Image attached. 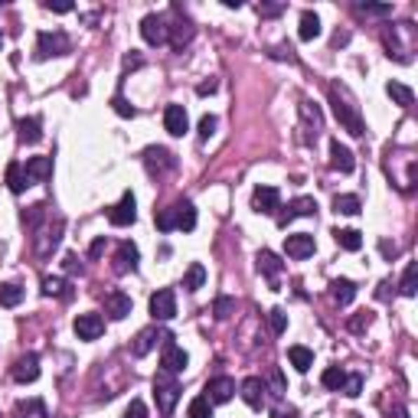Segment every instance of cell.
<instances>
[{
	"label": "cell",
	"mask_w": 418,
	"mask_h": 418,
	"mask_svg": "<svg viewBox=\"0 0 418 418\" xmlns=\"http://www.w3.org/2000/svg\"><path fill=\"white\" fill-rule=\"evenodd\" d=\"M330 104H333V114H337V121L343 124V131H350L353 137H363V134H366V124H363L360 108H356L350 98L343 95V88L330 86Z\"/></svg>",
	"instance_id": "cell-1"
},
{
	"label": "cell",
	"mask_w": 418,
	"mask_h": 418,
	"mask_svg": "<svg viewBox=\"0 0 418 418\" xmlns=\"http://www.w3.org/2000/svg\"><path fill=\"white\" fill-rule=\"evenodd\" d=\"M154 399H157V409H161V415H173V409H177V402H180V382H177V376H170V372H157L154 376Z\"/></svg>",
	"instance_id": "cell-2"
},
{
	"label": "cell",
	"mask_w": 418,
	"mask_h": 418,
	"mask_svg": "<svg viewBox=\"0 0 418 418\" xmlns=\"http://www.w3.org/2000/svg\"><path fill=\"white\" fill-rule=\"evenodd\" d=\"M69 36L62 29H53V33H39L36 36V59H53V56H66L69 53Z\"/></svg>",
	"instance_id": "cell-3"
},
{
	"label": "cell",
	"mask_w": 418,
	"mask_h": 418,
	"mask_svg": "<svg viewBox=\"0 0 418 418\" xmlns=\"http://www.w3.org/2000/svg\"><path fill=\"white\" fill-rule=\"evenodd\" d=\"M187 363H190L187 350H183V346H177V343H173V337L167 333V337H163V353H161V370L170 372V376H177V372L187 370Z\"/></svg>",
	"instance_id": "cell-4"
},
{
	"label": "cell",
	"mask_w": 418,
	"mask_h": 418,
	"mask_svg": "<svg viewBox=\"0 0 418 418\" xmlns=\"http://www.w3.org/2000/svg\"><path fill=\"white\" fill-rule=\"evenodd\" d=\"M144 167L154 173V177H163V173H170L177 167V157H173L167 147H147L144 151Z\"/></svg>",
	"instance_id": "cell-5"
},
{
	"label": "cell",
	"mask_w": 418,
	"mask_h": 418,
	"mask_svg": "<svg viewBox=\"0 0 418 418\" xmlns=\"http://www.w3.org/2000/svg\"><path fill=\"white\" fill-rule=\"evenodd\" d=\"M151 317L154 321H173L177 317V295L170 288H161L157 295H151Z\"/></svg>",
	"instance_id": "cell-6"
},
{
	"label": "cell",
	"mask_w": 418,
	"mask_h": 418,
	"mask_svg": "<svg viewBox=\"0 0 418 418\" xmlns=\"http://www.w3.org/2000/svg\"><path fill=\"white\" fill-rule=\"evenodd\" d=\"M134 219H137V200H134V193H124L121 200L108 209V222L112 226H131Z\"/></svg>",
	"instance_id": "cell-7"
},
{
	"label": "cell",
	"mask_w": 418,
	"mask_h": 418,
	"mask_svg": "<svg viewBox=\"0 0 418 418\" xmlns=\"http://www.w3.org/2000/svg\"><path fill=\"white\" fill-rule=\"evenodd\" d=\"M252 209H255L258 216H275L278 209H281V193L275 187H258L252 193Z\"/></svg>",
	"instance_id": "cell-8"
},
{
	"label": "cell",
	"mask_w": 418,
	"mask_h": 418,
	"mask_svg": "<svg viewBox=\"0 0 418 418\" xmlns=\"http://www.w3.org/2000/svg\"><path fill=\"white\" fill-rule=\"evenodd\" d=\"M141 36L144 43H151V46H163L167 43V20L161 13H147L141 20Z\"/></svg>",
	"instance_id": "cell-9"
},
{
	"label": "cell",
	"mask_w": 418,
	"mask_h": 418,
	"mask_svg": "<svg viewBox=\"0 0 418 418\" xmlns=\"http://www.w3.org/2000/svg\"><path fill=\"white\" fill-rule=\"evenodd\" d=\"M163 128H167V134H173V137H183V134L190 131V114H187V108H183V104H167V108H163Z\"/></svg>",
	"instance_id": "cell-10"
},
{
	"label": "cell",
	"mask_w": 418,
	"mask_h": 418,
	"mask_svg": "<svg viewBox=\"0 0 418 418\" xmlns=\"http://www.w3.org/2000/svg\"><path fill=\"white\" fill-rule=\"evenodd\" d=\"M72 330H76L79 340H98V337L104 333L102 314H79L76 323H72Z\"/></svg>",
	"instance_id": "cell-11"
},
{
	"label": "cell",
	"mask_w": 418,
	"mask_h": 418,
	"mask_svg": "<svg viewBox=\"0 0 418 418\" xmlns=\"http://www.w3.org/2000/svg\"><path fill=\"white\" fill-rule=\"evenodd\" d=\"M314 248H317V242H314L311 232H295V236H285V252L288 258H311Z\"/></svg>",
	"instance_id": "cell-12"
},
{
	"label": "cell",
	"mask_w": 418,
	"mask_h": 418,
	"mask_svg": "<svg viewBox=\"0 0 418 418\" xmlns=\"http://www.w3.org/2000/svg\"><path fill=\"white\" fill-rule=\"evenodd\" d=\"M317 213V203H314V196H297V200H291L285 206V213L278 216V226L288 229V222H295L297 216H314Z\"/></svg>",
	"instance_id": "cell-13"
},
{
	"label": "cell",
	"mask_w": 418,
	"mask_h": 418,
	"mask_svg": "<svg viewBox=\"0 0 418 418\" xmlns=\"http://www.w3.org/2000/svg\"><path fill=\"white\" fill-rule=\"evenodd\" d=\"M236 396V379H229V376H216V379L206 382V399L213 402V405H222V402H229Z\"/></svg>",
	"instance_id": "cell-14"
},
{
	"label": "cell",
	"mask_w": 418,
	"mask_h": 418,
	"mask_svg": "<svg viewBox=\"0 0 418 418\" xmlns=\"http://www.w3.org/2000/svg\"><path fill=\"white\" fill-rule=\"evenodd\" d=\"M137 262H141V255H137V245H134V242H121V245H118V252H114V271H118V275L137 271Z\"/></svg>",
	"instance_id": "cell-15"
},
{
	"label": "cell",
	"mask_w": 418,
	"mask_h": 418,
	"mask_svg": "<svg viewBox=\"0 0 418 418\" xmlns=\"http://www.w3.org/2000/svg\"><path fill=\"white\" fill-rule=\"evenodd\" d=\"M104 314H108L112 321H124V317L131 314V297L124 295V291H108V295H104Z\"/></svg>",
	"instance_id": "cell-16"
},
{
	"label": "cell",
	"mask_w": 418,
	"mask_h": 418,
	"mask_svg": "<svg viewBox=\"0 0 418 418\" xmlns=\"http://www.w3.org/2000/svg\"><path fill=\"white\" fill-rule=\"evenodd\" d=\"M238 392H242V399H245L248 409H262V405H265V382L258 379V376H248V379L238 386Z\"/></svg>",
	"instance_id": "cell-17"
},
{
	"label": "cell",
	"mask_w": 418,
	"mask_h": 418,
	"mask_svg": "<svg viewBox=\"0 0 418 418\" xmlns=\"http://www.w3.org/2000/svg\"><path fill=\"white\" fill-rule=\"evenodd\" d=\"M13 379L17 382H36L39 379V356L36 353H27L13 363Z\"/></svg>",
	"instance_id": "cell-18"
},
{
	"label": "cell",
	"mask_w": 418,
	"mask_h": 418,
	"mask_svg": "<svg viewBox=\"0 0 418 418\" xmlns=\"http://www.w3.org/2000/svg\"><path fill=\"white\" fill-rule=\"evenodd\" d=\"M330 167L333 170H340V173H353L356 161H353V151L346 147V144L330 141Z\"/></svg>",
	"instance_id": "cell-19"
},
{
	"label": "cell",
	"mask_w": 418,
	"mask_h": 418,
	"mask_svg": "<svg viewBox=\"0 0 418 418\" xmlns=\"http://www.w3.org/2000/svg\"><path fill=\"white\" fill-rule=\"evenodd\" d=\"M23 170H27L29 187H33V183L49 180V177H53V157H29Z\"/></svg>",
	"instance_id": "cell-20"
},
{
	"label": "cell",
	"mask_w": 418,
	"mask_h": 418,
	"mask_svg": "<svg viewBox=\"0 0 418 418\" xmlns=\"http://www.w3.org/2000/svg\"><path fill=\"white\" fill-rule=\"evenodd\" d=\"M173 222H177L180 232H193V229H196V206H193L190 200L173 203Z\"/></svg>",
	"instance_id": "cell-21"
},
{
	"label": "cell",
	"mask_w": 418,
	"mask_h": 418,
	"mask_svg": "<svg viewBox=\"0 0 418 418\" xmlns=\"http://www.w3.org/2000/svg\"><path fill=\"white\" fill-rule=\"evenodd\" d=\"M167 333H161L157 327H147V330H141L137 337H134V343H131V353L134 356H147V353L157 346V340H163Z\"/></svg>",
	"instance_id": "cell-22"
},
{
	"label": "cell",
	"mask_w": 418,
	"mask_h": 418,
	"mask_svg": "<svg viewBox=\"0 0 418 418\" xmlns=\"http://www.w3.org/2000/svg\"><path fill=\"white\" fill-rule=\"evenodd\" d=\"M258 271H262V275L268 278V281H271V285H278V275H281V258L275 255V252H268V248H262V252H258Z\"/></svg>",
	"instance_id": "cell-23"
},
{
	"label": "cell",
	"mask_w": 418,
	"mask_h": 418,
	"mask_svg": "<svg viewBox=\"0 0 418 418\" xmlns=\"http://www.w3.org/2000/svg\"><path fill=\"white\" fill-rule=\"evenodd\" d=\"M167 39H170L177 49L187 46V43L193 39V23L190 20H183V17H177L173 20V27H167Z\"/></svg>",
	"instance_id": "cell-24"
},
{
	"label": "cell",
	"mask_w": 418,
	"mask_h": 418,
	"mask_svg": "<svg viewBox=\"0 0 418 418\" xmlns=\"http://www.w3.org/2000/svg\"><path fill=\"white\" fill-rule=\"evenodd\" d=\"M17 131H20V141L23 144H39L43 141V121H39V118H20Z\"/></svg>",
	"instance_id": "cell-25"
},
{
	"label": "cell",
	"mask_w": 418,
	"mask_h": 418,
	"mask_svg": "<svg viewBox=\"0 0 418 418\" xmlns=\"http://www.w3.org/2000/svg\"><path fill=\"white\" fill-rule=\"evenodd\" d=\"M13 415L17 418H49V412H46V402L43 399H20Z\"/></svg>",
	"instance_id": "cell-26"
},
{
	"label": "cell",
	"mask_w": 418,
	"mask_h": 418,
	"mask_svg": "<svg viewBox=\"0 0 418 418\" xmlns=\"http://www.w3.org/2000/svg\"><path fill=\"white\" fill-rule=\"evenodd\" d=\"M330 297L340 307H346L353 297H356V285H353V281H346V278H337V281L330 285Z\"/></svg>",
	"instance_id": "cell-27"
},
{
	"label": "cell",
	"mask_w": 418,
	"mask_h": 418,
	"mask_svg": "<svg viewBox=\"0 0 418 418\" xmlns=\"http://www.w3.org/2000/svg\"><path fill=\"white\" fill-rule=\"evenodd\" d=\"M386 92H389V98L399 104V108H412V104H415V92H412L409 86H402V82H389Z\"/></svg>",
	"instance_id": "cell-28"
},
{
	"label": "cell",
	"mask_w": 418,
	"mask_h": 418,
	"mask_svg": "<svg viewBox=\"0 0 418 418\" xmlns=\"http://www.w3.org/2000/svg\"><path fill=\"white\" fill-rule=\"evenodd\" d=\"M297 36L301 39H317L321 36V17H317L314 10H304V13H301V29H297Z\"/></svg>",
	"instance_id": "cell-29"
},
{
	"label": "cell",
	"mask_w": 418,
	"mask_h": 418,
	"mask_svg": "<svg viewBox=\"0 0 418 418\" xmlns=\"http://www.w3.org/2000/svg\"><path fill=\"white\" fill-rule=\"evenodd\" d=\"M43 295H46V297H72V288H69L66 278L46 275V278H43Z\"/></svg>",
	"instance_id": "cell-30"
},
{
	"label": "cell",
	"mask_w": 418,
	"mask_h": 418,
	"mask_svg": "<svg viewBox=\"0 0 418 418\" xmlns=\"http://www.w3.org/2000/svg\"><path fill=\"white\" fill-rule=\"evenodd\" d=\"M333 238H337V245L346 248V252H360L363 248V236L356 232V229H337Z\"/></svg>",
	"instance_id": "cell-31"
},
{
	"label": "cell",
	"mask_w": 418,
	"mask_h": 418,
	"mask_svg": "<svg viewBox=\"0 0 418 418\" xmlns=\"http://www.w3.org/2000/svg\"><path fill=\"white\" fill-rule=\"evenodd\" d=\"M288 360H291V366H295L297 372H307L314 366V353L307 350V346H291V350H288Z\"/></svg>",
	"instance_id": "cell-32"
},
{
	"label": "cell",
	"mask_w": 418,
	"mask_h": 418,
	"mask_svg": "<svg viewBox=\"0 0 418 418\" xmlns=\"http://www.w3.org/2000/svg\"><path fill=\"white\" fill-rule=\"evenodd\" d=\"M203 285H206V268H203L200 262H193V265L187 268V275H183V288H187V291H200Z\"/></svg>",
	"instance_id": "cell-33"
},
{
	"label": "cell",
	"mask_w": 418,
	"mask_h": 418,
	"mask_svg": "<svg viewBox=\"0 0 418 418\" xmlns=\"http://www.w3.org/2000/svg\"><path fill=\"white\" fill-rule=\"evenodd\" d=\"M7 187H10V193H23L29 187L27 170H23L20 163H10V167H7Z\"/></svg>",
	"instance_id": "cell-34"
},
{
	"label": "cell",
	"mask_w": 418,
	"mask_h": 418,
	"mask_svg": "<svg viewBox=\"0 0 418 418\" xmlns=\"http://www.w3.org/2000/svg\"><path fill=\"white\" fill-rule=\"evenodd\" d=\"M301 118H304V128H314V141H317V134H321V108L314 102H301Z\"/></svg>",
	"instance_id": "cell-35"
},
{
	"label": "cell",
	"mask_w": 418,
	"mask_h": 418,
	"mask_svg": "<svg viewBox=\"0 0 418 418\" xmlns=\"http://www.w3.org/2000/svg\"><path fill=\"white\" fill-rule=\"evenodd\" d=\"M333 209L340 213V216H356L360 213V196H353V193H343L333 200Z\"/></svg>",
	"instance_id": "cell-36"
},
{
	"label": "cell",
	"mask_w": 418,
	"mask_h": 418,
	"mask_svg": "<svg viewBox=\"0 0 418 418\" xmlns=\"http://www.w3.org/2000/svg\"><path fill=\"white\" fill-rule=\"evenodd\" d=\"M23 288L20 285H0V307H17L23 301Z\"/></svg>",
	"instance_id": "cell-37"
},
{
	"label": "cell",
	"mask_w": 418,
	"mask_h": 418,
	"mask_svg": "<svg viewBox=\"0 0 418 418\" xmlns=\"http://www.w3.org/2000/svg\"><path fill=\"white\" fill-rule=\"evenodd\" d=\"M187 418H213V402L206 396H196L190 402V409H187Z\"/></svg>",
	"instance_id": "cell-38"
},
{
	"label": "cell",
	"mask_w": 418,
	"mask_h": 418,
	"mask_svg": "<svg viewBox=\"0 0 418 418\" xmlns=\"http://www.w3.org/2000/svg\"><path fill=\"white\" fill-rule=\"evenodd\" d=\"M415 278H418V265H415V262H409V265H405V275H402V285H399L405 297H415V291H418Z\"/></svg>",
	"instance_id": "cell-39"
},
{
	"label": "cell",
	"mask_w": 418,
	"mask_h": 418,
	"mask_svg": "<svg viewBox=\"0 0 418 418\" xmlns=\"http://www.w3.org/2000/svg\"><path fill=\"white\" fill-rule=\"evenodd\" d=\"M343 379H346V372H343L340 366H330V370H323V376H321L323 386H327V389H337V392H340Z\"/></svg>",
	"instance_id": "cell-40"
},
{
	"label": "cell",
	"mask_w": 418,
	"mask_h": 418,
	"mask_svg": "<svg viewBox=\"0 0 418 418\" xmlns=\"http://www.w3.org/2000/svg\"><path fill=\"white\" fill-rule=\"evenodd\" d=\"M340 392H343V396H350V399H356V396L363 392V376H360V372H346V379H343Z\"/></svg>",
	"instance_id": "cell-41"
},
{
	"label": "cell",
	"mask_w": 418,
	"mask_h": 418,
	"mask_svg": "<svg viewBox=\"0 0 418 418\" xmlns=\"http://www.w3.org/2000/svg\"><path fill=\"white\" fill-rule=\"evenodd\" d=\"M356 13H363V17H389L392 7L389 4H356Z\"/></svg>",
	"instance_id": "cell-42"
},
{
	"label": "cell",
	"mask_w": 418,
	"mask_h": 418,
	"mask_svg": "<svg viewBox=\"0 0 418 418\" xmlns=\"http://www.w3.org/2000/svg\"><path fill=\"white\" fill-rule=\"evenodd\" d=\"M154 222H157V229H161V232H173V229H177V222H173V206L170 209H161V213H154Z\"/></svg>",
	"instance_id": "cell-43"
},
{
	"label": "cell",
	"mask_w": 418,
	"mask_h": 418,
	"mask_svg": "<svg viewBox=\"0 0 418 418\" xmlns=\"http://www.w3.org/2000/svg\"><path fill=\"white\" fill-rule=\"evenodd\" d=\"M268 323H271V330L275 333H285L288 330V314L281 311V307H275V311H268Z\"/></svg>",
	"instance_id": "cell-44"
},
{
	"label": "cell",
	"mask_w": 418,
	"mask_h": 418,
	"mask_svg": "<svg viewBox=\"0 0 418 418\" xmlns=\"http://www.w3.org/2000/svg\"><path fill=\"white\" fill-rule=\"evenodd\" d=\"M232 311H236V301H232V297H216V307H213L216 321H226Z\"/></svg>",
	"instance_id": "cell-45"
},
{
	"label": "cell",
	"mask_w": 418,
	"mask_h": 418,
	"mask_svg": "<svg viewBox=\"0 0 418 418\" xmlns=\"http://www.w3.org/2000/svg\"><path fill=\"white\" fill-rule=\"evenodd\" d=\"M216 114H203L200 118V141H209L213 134H216Z\"/></svg>",
	"instance_id": "cell-46"
},
{
	"label": "cell",
	"mask_w": 418,
	"mask_h": 418,
	"mask_svg": "<svg viewBox=\"0 0 418 418\" xmlns=\"http://www.w3.org/2000/svg\"><path fill=\"white\" fill-rule=\"evenodd\" d=\"M43 216H46V206H33V209H27V213H23V222H27L29 229H36Z\"/></svg>",
	"instance_id": "cell-47"
},
{
	"label": "cell",
	"mask_w": 418,
	"mask_h": 418,
	"mask_svg": "<svg viewBox=\"0 0 418 418\" xmlns=\"http://www.w3.org/2000/svg\"><path fill=\"white\" fill-rule=\"evenodd\" d=\"M370 323H372V314H370V311H363V314H356V317L350 321V330H353V333H360V330H366Z\"/></svg>",
	"instance_id": "cell-48"
},
{
	"label": "cell",
	"mask_w": 418,
	"mask_h": 418,
	"mask_svg": "<svg viewBox=\"0 0 418 418\" xmlns=\"http://www.w3.org/2000/svg\"><path fill=\"white\" fill-rule=\"evenodd\" d=\"M112 104H114V112L121 114V118H134V114H137V112H134V104H128L121 95H114V98H112Z\"/></svg>",
	"instance_id": "cell-49"
},
{
	"label": "cell",
	"mask_w": 418,
	"mask_h": 418,
	"mask_svg": "<svg viewBox=\"0 0 418 418\" xmlns=\"http://www.w3.org/2000/svg\"><path fill=\"white\" fill-rule=\"evenodd\" d=\"M124 418H147V405H144L141 399H134L131 405H128V412H124Z\"/></svg>",
	"instance_id": "cell-50"
},
{
	"label": "cell",
	"mask_w": 418,
	"mask_h": 418,
	"mask_svg": "<svg viewBox=\"0 0 418 418\" xmlns=\"http://www.w3.org/2000/svg\"><path fill=\"white\" fill-rule=\"evenodd\" d=\"M66 271H69V275H76V271L82 275V265H79L76 255H66Z\"/></svg>",
	"instance_id": "cell-51"
},
{
	"label": "cell",
	"mask_w": 418,
	"mask_h": 418,
	"mask_svg": "<svg viewBox=\"0 0 418 418\" xmlns=\"http://www.w3.org/2000/svg\"><path fill=\"white\" fill-rule=\"evenodd\" d=\"M102 252H104V238H95L92 248H88V258H102Z\"/></svg>",
	"instance_id": "cell-52"
},
{
	"label": "cell",
	"mask_w": 418,
	"mask_h": 418,
	"mask_svg": "<svg viewBox=\"0 0 418 418\" xmlns=\"http://www.w3.org/2000/svg\"><path fill=\"white\" fill-rule=\"evenodd\" d=\"M46 10H53V13H72V4H46Z\"/></svg>",
	"instance_id": "cell-53"
},
{
	"label": "cell",
	"mask_w": 418,
	"mask_h": 418,
	"mask_svg": "<svg viewBox=\"0 0 418 418\" xmlns=\"http://www.w3.org/2000/svg\"><path fill=\"white\" fill-rule=\"evenodd\" d=\"M271 56H275V59H295V53H291V46H278Z\"/></svg>",
	"instance_id": "cell-54"
},
{
	"label": "cell",
	"mask_w": 418,
	"mask_h": 418,
	"mask_svg": "<svg viewBox=\"0 0 418 418\" xmlns=\"http://www.w3.org/2000/svg\"><path fill=\"white\" fill-rule=\"evenodd\" d=\"M200 95H209V92H216V79H209V82H203L200 88H196Z\"/></svg>",
	"instance_id": "cell-55"
},
{
	"label": "cell",
	"mask_w": 418,
	"mask_h": 418,
	"mask_svg": "<svg viewBox=\"0 0 418 418\" xmlns=\"http://www.w3.org/2000/svg\"><path fill=\"white\" fill-rule=\"evenodd\" d=\"M141 66V56H128L124 59V69H137Z\"/></svg>",
	"instance_id": "cell-56"
},
{
	"label": "cell",
	"mask_w": 418,
	"mask_h": 418,
	"mask_svg": "<svg viewBox=\"0 0 418 418\" xmlns=\"http://www.w3.org/2000/svg\"><path fill=\"white\" fill-rule=\"evenodd\" d=\"M396 418H409V412H405V409H396Z\"/></svg>",
	"instance_id": "cell-57"
},
{
	"label": "cell",
	"mask_w": 418,
	"mask_h": 418,
	"mask_svg": "<svg viewBox=\"0 0 418 418\" xmlns=\"http://www.w3.org/2000/svg\"><path fill=\"white\" fill-rule=\"evenodd\" d=\"M271 418H295V415H288V412H275Z\"/></svg>",
	"instance_id": "cell-58"
}]
</instances>
